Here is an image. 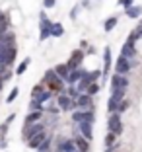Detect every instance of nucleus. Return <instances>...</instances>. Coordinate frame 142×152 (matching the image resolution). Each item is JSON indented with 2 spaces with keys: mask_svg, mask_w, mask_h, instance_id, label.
<instances>
[{
  "mask_svg": "<svg viewBox=\"0 0 142 152\" xmlns=\"http://www.w3.org/2000/svg\"><path fill=\"white\" fill-rule=\"evenodd\" d=\"M125 90H127V88H119V90H113L111 98H109V102H107V109H109V111H111V113L119 111V103L123 102Z\"/></svg>",
  "mask_w": 142,
  "mask_h": 152,
  "instance_id": "nucleus-2",
  "label": "nucleus"
},
{
  "mask_svg": "<svg viewBox=\"0 0 142 152\" xmlns=\"http://www.w3.org/2000/svg\"><path fill=\"white\" fill-rule=\"evenodd\" d=\"M0 90H2V80H0Z\"/></svg>",
  "mask_w": 142,
  "mask_h": 152,
  "instance_id": "nucleus-36",
  "label": "nucleus"
},
{
  "mask_svg": "<svg viewBox=\"0 0 142 152\" xmlns=\"http://www.w3.org/2000/svg\"><path fill=\"white\" fill-rule=\"evenodd\" d=\"M127 107H129V102H125V99H123V102L119 103V113H123V111H125Z\"/></svg>",
  "mask_w": 142,
  "mask_h": 152,
  "instance_id": "nucleus-33",
  "label": "nucleus"
},
{
  "mask_svg": "<svg viewBox=\"0 0 142 152\" xmlns=\"http://www.w3.org/2000/svg\"><path fill=\"white\" fill-rule=\"evenodd\" d=\"M125 12H127L129 18H140V16H142V8H140V6H129Z\"/></svg>",
  "mask_w": 142,
  "mask_h": 152,
  "instance_id": "nucleus-21",
  "label": "nucleus"
},
{
  "mask_svg": "<svg viewBox=\"0 0 142 152\" xmlns=\"http://www.w3.org/2000/svg\"><path fill=\"white\" fill-rule=\"evenodd\" d=\"M129 86V80L125 78V74H119L117 72L115 76L111 78V90H119V88H127Z\"/></svg>",
  "mask_w": 142,
  "mask_h": 152,
  "instance_id": "nucleus-9",
  "label": "nucleus"
},
{
  "mask_svg": "<svg viewBox=\"0 0 142 152\" xmlns=\"http://www.w3.org/2000/svg\"><path fill=\"white\" fill-rule=\"evenodd\" d=\"M115 26H117V18H109V20L105 22V31H111Z\"/></svg>",
  "mask_w": 142,
  "mask_h": 152,
  "instance_id": "nucleus-28",
  "label": "nucleus"
},
{
  "mask_svg": "<svg viewBox=\"0 0 142 152\" xmlns=\"http://www.w3.org/2000/svg\"><path fill=\"white\" fill-rule=\"evenodd\" d=\"M8 26H10L8 16H6L4 12H0V35H4V33L8 31Z\"/></svg>",
  "mask_w": 142,
  "mask_h": 152,
  "instance_id": "nucleus-20",
  "label": "nucleus"
},
{
  "mask_svg": "<svg viewBox=\"0 0 142 152\" xmlns=\"http://www.w3.org/2000/svg\"><path fill=\"white\" fill-rule=\"evenodd\" d=\"M43 4H45V8H53V6H55V0H43Z\"/></svg>",
  "mask_w": 142,
  "mask_h": 152,
  "instance_id": "nucleus-35",
  "label": "nucleus"
},
{
  "mask_svg": "<svg viewBox=\"0 0 142 152\" xmlns=\"http://www.w3.org/2000/svg\"><path fill=\"white\" fill-rule=\"evenodd\" d=\"M115 137H117L115 133H111V134H107V137H105V144H107V146H111V144H113V140H115Z\"/></svg>",
  "mask_w": 142,
  "mask_h": 152,
  "instance_id": "nucleus-32",
  "label": "nucleus"
},
{
  "mask_svg": "<svg viewBox=\"0 0 142 152\" xmlns=\"http://www.w3.org/2000/svg\"><path fill=\"white\" fill-rule=\"evenodd\" d=\"M78 129H80V133L84 134L88 140L93 137L92 134V121H82V123H78Z\"/></svg>",
  "mask_w": 142,
  "mask_h": 152,
  "instance_id": "nucleus-16",
  "label": "nucleus"
},
{
  "mask_svg": "<svg viewBox=\"0 0 142 152\" xmlns=\"http://www.w3.org/2000/svg\"><path fill=\"white\" fill-rule=\"evenodd\" d=\"M41 117H43V115H41V111H37V109H35L33 113H29V115H27V125H33V123H37Z\"/></svg>",
  "mask_w": 142,
  "mask_h": 152,
  "instance_id": "nucleus-25",
  "label": "nucleus"
},
{
  "mask_svg": "<svg viewBox=\"0 0 142 152\" xmlns=\"http://www.w3.org/2000/svg\"><path fill=\"white\" fill-rule=\"evenodd\" d=\"M107 127H109V131L115 134L123 133V119L119 117V111H115L111 117H109V121H107Z\"/></svg>",
  "mask_w": 142,
  "mask_h": 152,
  "instance_id": "nucleus-4",
  "label": "nucleus"
},
{
  "mask_svg": "<svg viewBox=\"0 0 142 152\" xmlns=\"http://www.w3.org/2000/svg\"><path fill=\"white\" fill-rule=\"evenodd\" d=\"M27 140H29V146L31 148H39L41 144L47 140V133H45V129H43V131H39L37 134H33V137H31V139H27Z\"/></svg>",
  "mask_w": 142,
  "mask_h": 152,
  "instance_id": "nucleus-8",
  "label": "nucleus"
},
{
  "mask_svg": "<svg viewBox=\"0 0 142 152\" xmlns=\"http://www.w3.org/2000/svg\"><path fill=\"white\" fill-rule=\"evenodd\" d=\"M129 70H130V63H129V58L121 55L119 61H117V64H115V72H119V74H125V72H129Z\"/></svg>",
  "mask_w": 142,
  "mask_h": 152,
  "instance_id": "nucleus-12",
  "label": "nucleus"
},
{
  "mask_svg": "<svg viewBox=\"0 0 142 152\" xmlns=\"http://www.w3.org/2000/svg\"><path fill=\"white\" fill-rule=\"evenodd\" d=\"M45 88H49L51 92H58L62 94V90H64V84H62V78L57 74V70H49L45 72Z\"/></svg>",
  "mask_w": 142,
  "mask_h": 152,
  "instance_id": "nucleus-1",
  "label": "nucleus"
},
{
  "mask_svg": "<svg viewBox=\"0 0 142 152\" xmlns=\"http://www.w3.org/2000/svg\"><path fill=\"white\" fill-rule=\"evenodd\" d=\"M103 61H105V66H103V74L107 76V72H109V66H111V49L107 47L105 53H103Z\"/></svg>",
  "mask_w": 142,
  "mask_h": 152,
  "instance_id": "nucleus-22",
  "label": "nucleus"
},
{
  "mask_svg": "<svg viewBox=\"0 0 142 152\" xmlns=\"http://www.w3.org/2000/svg\"><path fill=\"white\" fill-rule=\"evenodd\" d=\"M29 63H31L29 58H25V61H23V63H20V66L16 68V74H23V72L27 70V66H29Z\"/></svg>",
  "mask_w": 142,
  "mask_h": 152,
  "instance_id": "nucleus-27",
  "label": "nucleus"
},
{
  "mask_svg": "<svg viewBox=\"0 0 142 152\" xmlns=\"http://www.w3.org/2000/svg\"><path fill=\"white\" fill-rule=\"evenodd\" d=\"M45 127L41 125V123H37V125H33V127H29V129L25 131V134H27V139H31V137H33V134H37L39 133V131H43Z\"/></svg>",
  "mask_w": 142,
  "mask_h": 152,
  "instance_id": "nucleus-24",
  "label": "nucleus"
},
{
  "mask_svg": "<svg viewBox=\"0 0 142 152\" xmlns=\"http://www.w3.org/2000/svg\"><path fill=\"white\" fill-rule=\"evenodd\" d=\"M98 90H99V86L95 84V82H92V84H90V88H88V94H98Z\"/></svg>",
  "mask_w": 142,
  "mask_h": 152,
  "instance_id": "nucleus-31",
  "label": "nucleus"
},
{
  "mask_svg": "<svg viewBox=\"0 0 142 152\" xmlns=\"http://www.w3.org/2000/svg\"><path fill=\"white\" fill-rule=\"evenodd\" d=\"M99 74H101L99 70H95V72H84V76L80 78V82H76V84H78V92H88L90 84L95 82V78H98Z\"/></svg>",
  "mask_w": 142,
  "mask_h": 152,
  "instance_id": "nucleus-3",
  "label": "nucleus"
},
{
  "mask_svg": "<svg viewBox=\"0 0 142 152\" xmlns=\"http://www.w3.org/2000/svg\"><path fill=\"white\" fill-rule=\"evenodd\" d=\"M121 55L127 58H133L136 57V49H134V41L133 39H127V43L123 45V49H121Z\"/></svg>",
  "mask_w": 142,
  "mask_h": 152,
  "instance_id": "nucleus-10",
  "label": "nucleus"
},
{
  "mask_svg": "<svg viewBox=\"0 0 142 152\" xmlns=\"http://www.w3.org/2000/svg\"><path fill=\"white\" fill-rule=\"evenodd\" d=\"M58 107L60 109H64V111H68V109H72V107H76V99L74 98H70V96H64V94H60L58 96Z\"/></svg>",
  "mask_w": 142,
  "mask_h": 152,
  "instance_id": "nucleus-7",
  "label": "nucleus"
},
{
  "mask_svg": "<svg viewBox=\"0 0 142 152\" xmlns=\"http://www.w3.org/2000/svg\"><path fill=\"white\" fill-rule=\"evenodd\" d=\"M119 4L125 6V8H129V6H133V0H119Z\"/></svg>",
  "mask_w": 142,
  "mask_h": 152,
  "instance_id": "nucleus-34",
  "label": "nucleus"
},
{
  "mask_svg": "<svg viewBox=\"0 0 142 152\" xmlns=\"http://www.w3.org/2000/svg\"><path fill=\"white\" fill-rule=\"evenodd\" d=\"M55 70H57V74L60 76L62 80H68V76H70V70H72V68L68 66V63H66V64H58Z\"/></svg>",
  "mask_w": 142,
  "mask_h": 152,
  "instance_id": "nucleus-18",
  "label": "nucleus"
},
{
  "mask_svg": "<svg viewBox=\"0 0 142 152\" xmlns=\"http://www.w3.org/2000/svg\"><path fill=\"white\" fill-rule=\"evenodd\" d=\"M62 33H64V27H62L60 23H53V29H51V35H53V37H60Z\"/></svg>",
  "mask_w": 142,
  "mask_h": 152,
  "instance_id": "nucleus-26",
  "label": "nucleus"
},
{
  "mask_svg": "<svg viewBox=\"0 0 142 152\" xmlns=\"http://www.w3.org/2000/svg\"><path fill=\"white\" fill-rule=\"evenodd\" d=\"M2 53V58H4V66H8V64L14 63V58H16V47H8V49L0 51Z\"/></svg>",
  "mask_w": 142,
  "mask_h": 152,
  "instance_id": "nucleus-15",
  "label": "nucleus"
},
{
  "mask_svg": "<svg viewBox=\"0 0 142 152\" xmlns=\"http://www.w3.org/2000/svg\"><path fill=\"white\" fill-rule=\"evenodd\" d=\"M18 94H20V90H18V88H14L12 92H10V96H8V98H6V103H12L14 99L18 98Z\"/></svg>",
  "mask_w": 142,
  "mask_h": 152,
  "instance_id": "nucleus-30",
  "label": "nucleus"
},
{
  "mask_svg": "<svg viewBox=\"0 0 142 152\" xmlns=\"http://www.w3.org/2000/svg\"><path fill=\"white\" fill-rule=\"evenodd\" d=\"M136 37H138V39H140V37H142V23H140V26L136 27V29H134L133 33H130V37H129V39H133V41H134V39H136Z\"/></svg>",
  "mask_w": 142,
  "mask_h": 152,
  "instance_id": "nucleus-29",
  "label": "nucleus"
},
{
  "mask_svg": "<svg viewBox=\"0 0 142 152\" xmlns=\"http://www.w3.org/2000/svg\"><path fill=\"white\" fill-rule=\"evenodd\" d=\"M74 142H76V146L80 148V152H88V150H90L88 139H86L84 134H82V137H76V139H74Z\"/></svg>",
  "mask_w": 142,
  "mask_h": 152,
  "instance_id": "nucleus-19",
  "label": "nucleus"
},
{
  "mask_svg": "<svg viewBox=\"0 0 142 152\" xmlns=\"http://www.w3.org/2000/svg\"><path fill=\"white\" fill-rule=\"evenodd\" d=\"M51 29H53V23L47 20V16H45V14H41V35H39V39L45 41L47 37L51 35Z\"/></svg>",
  "mask_w": 142,
  "mask_h": 152,
  "instance_id": "nucleus-6",
  "label": "nucleus"
},
{
  "mask_svg": "<svg viewBox=\"0 0 142 152\" xmlns=\"http://www.w3.org/2000/svg\"><path fill=\"white\" fill-rule=\"evenodd\" d=\"M58 150L60 152H80L74 140H58Z\"/></svg>",
  "mask_w": 142,
  "mask_h": 152,
  "instance_id": "nucleus-13",
  "label": "nucleus"
},
{
  "mask_svg": "<svg viewBox=\"0 0 142 152\" xmlns=\"http://www.w3.org/2000/svg\"><path fill=\"white\" fill-rule=\"evenodd\" d=\"M92 94H88V92H86V94H80L78 96V99H76V105H78V107H82V109H90L92 107Z\"/></svg>",
  "mask_w": 142,
  "mask_h": 152,
  "instance_id": "nucleus-11",
  "label": "nucleus"
},
{
  "mask_svg": "<svg viewBox=\"0 0 142 152\" xmlns=\"http://www.w3.org/2000/svg\"><path fill=\"white\" fill-rule=\"evenodd\" d=\"M72 119H74L76 123H82V121H92L93 123V113L92 111H76Z\"/></svg>",
  "mask_w": 142,
  "mask_h": 152,
  "instance_id": "nucleus-17",
  "label": "nucleus"
},
{
  "mask_svg": "<svg viewBox=\"0 0 142 152\" xmlns=\"http://www.w3.org/2000/svg\"><path fill=\"white\" fill-rule=\"evenodd\" d=\"M49 98H51V90H45L43 86H35L33 92H31V99H37L41 103H45Z\"/></svg>",
  "mask_w": 142,
  "mask_h": 152,
  "instance_id": "nucleus-5",
  "label": "nucleus"
},
{
  "mask_svg": "<svg viewBox=\"0 0 142 152\" xmlns=\"http://www.w3.org/2000/svg\"><path fill=\"white\" fill-rule=\"evenodd\" d=\"M82 58H84V53H82L80 49L78 51H74V53L70 55V61H68V66L70 68H78L82 64Z\"/></svg>",
  "mask_w": 142,
  "mask_h": 152,
  "instance_id": "nucleus-14",
  "label": "nucleus"
},
{
  "mask_svg": "<svg viewBox=\"0 0 142 152\" xmlns=\"http://www.w3.org/2000/svg\"><path fill=\"white\" fill-rule=\"evenodd\" d=\"M82 76H84V70H80V68H72L70 76H68V82H80Z\"/></svg>",
  "mask_w": 142,
  "mask_h": 152,
  "instance_id": "nucleus-23",
  "label": "nucleus"
}]
</instances>
